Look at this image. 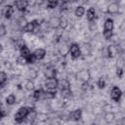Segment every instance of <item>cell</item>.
<instances>
[{
    "label": "cell",
    "mask_w": 125,
    "mask_h": 125,
    "mask_svg": "<svg viewBox=\"0 0 125 125\" xmlns=\"http://www.w3.org/2000/svg\"><path fill=\"white\" fill-rule=\"evenodd\" d=\"M113 27H114L113 20L110 19V18H107L104 21V31H103V35H104V37L106 40H108V39L111 38V36L113 34Z\"/></svg>",
    "instance_id": "cell-1"
},
{
    "label": "cell",
    "mask_w": 125,
    "mask_h": 125,
    "mask_svg": "<svg viewBox=\"0 0 125 125\" xmlns=\"http://www.w3.org/2000/svg\"><path fill=\"white\" fill-rule=\"evenodd\" d=\"M30 110H31V108H29L27 106H21V107H20L19 110L17 111V113L15 114V117H14L15 121L17 123H19V124L21 123V122H23V120L26 117H28V115L30 113Z\"/></svg>",
    "instance_id": "cell-2"
},
{
    "label": "cell",
    "mask_w": 125,
    "mask_h": 125,
    "mask_svg": "<svg viewBox=\"0 0 125 125\" xmlns=\"http://www.w3.org/2000/svg\"><path fill=\"white\" fill-rule=\"evenodd\" d=\"M59 88L62 92V95L64 98H67L71 95V91H70V83L68 80L66 79H61L59 80Z\"/></svg>",
    "instance_id": "cell-3"
},
{
    "label": "cell",
    "mask_w": 125,
    "mask_h": 125,
    "mask_svg": "<svg viewBox=\"0 0 125 125\" xmlns=\"http://www.w3.org/2000/svg\"><path fill=\"white\" fill-rule=\"evenodd\" d=\"M69 54H70L72 59H78L82 54L80 46L77 43H72L69 46Z\"/></svg>",
    "instance_id": "cell-4"
},
{
    "label": "cell",
    "mask_w": 125,
    "mask_h": 125,
    "mask_svg": "<svg viewBox=\"0 0 125 125\" xmlns=\"http://www.w3.org/2000/svg\"><path fill=\"white\" fill-rule=\"evenodd\" d=\"M58 87H59V80L57 78L47 79L45 82V88L48 91H56Z\"/></svg>",
    "instance_id": "cell-5"
},
{
    "label": "cell",
    "mask_w": 125,
    "mask_h": 125,
    "mask_svg": "<svg viewBox=\"0 0 125 125\" xmlns=\"http://www.w3.org/2000/svg\"><path fill=\"white\" fill-rule=\"evenodd\" d=\"M121 97H122V91L120 90V88L117 87V86L112 87V89L110 91V98H111V100H113L114 102H119Z\"/></svg>",
    "instance_id": "cell-6"
},
{
    "label": "cell",
    "mask_w": 125,
    "mask_h": 125,
    "mask_svg": "<svg viewBox=\"0 0 125 125\" xmlns=\"http://www.w3.org/2000/svg\"><path fill=\"white\" fill-rule=\"evenodd\" d=\"M76 77H77L78 80H80V81H82L84 83V82H88L91 76H90L89 70H87V69H81V70H79L77 72Z\"/></svg>",
    "instance_id": "cell-7"
},
{
    "label": "cell",
    "mask_w": 125,
    "mask_h": 125,
    "mask_svg": "<svg viewBox=\"0 0 125 125\" xmlns=\"http://www.w3.org/2000/svg\"><path fill=\"white\" fill-rule=\"evenodd\" d=\"M39 21L38 20H33L31 21H28L27 24L23 27V30L25 32H33L38 26H39Z\"/></svg>",
    "instance_id": "cell-8"
},
{
    "label": "cell",
    "mask_w": 125,
    "mask_h": 125,
    "mask_svg": "<svg viewBox=\"0 0 125 125\" xmlns=\"http://www.w3.org/2000/svg\"><path fill=\"white\" fill-rule=\"evenodd\" d=\"M32 54H33L34 58L36 59V61H40V60H43L46 57L47 52H46V50L44 48H37Z\"/></svg>",
    "instance_id": "cell-9"
},
{
    "label": "cell",
    "mask_w": 125,
    "mask_h": 125,
    "mask_svg": "<svg viewBox=\"0 0 125 125\" xmlns=\"http://www.w3.org/2000/svg\"><path fill=\"white\" fill-rule=\"evenodd\" d=\"M29 2L26 0H17L14 2V6L19 10V11H24L27 6H28Z\"/></svg>",
    "instance_id": "cell-10"
},
{
    "label": "cell",
    "mask_w": 125,
    "mask_h": 125,
    "mask_svg": "<svg viewBox=\"0 0 125 125\" xmlns=\"http://www.w3.org/2000/svg\"><path fill=\"white\" fill-rule=\"evenodd\" d=\"M61 20H62V18H59V17H52V18L49 20L48 23H49V25H50L51 27H53V28H58V27L61 26Z\"/></svg>",
    "instance_id": "cell-11"
},
{
    "label": "cell",
    "mask_w": 125,
    "mask_h": 125,
    "mask_svg": "<svg viewBox=\"0 0 125 125\" xmlns=\"http://www.w3.org/2000/svg\"><path fill=\"white\" fill-rule=\"evenodd\" d=\"M14 14V6L11 4H8L7 6H5L4 10H3V15L6 19H10Z\"/></svg>",
    "instance_id": "cell-12"
},
{
    "label": "cell",
    "mask_w": 125,
    "mask_h": 125,
    "mask_svg": "<svg viewBox=\"0 0 125 125\" xmlns=\"http://www.w3.org/2000/svg\"><path fill=\"white\" fill-rule=\"evenodd\" d=\"M86 18H87V21L89 22H92L95 20V18H96V10L93 7L88 8V10L86 12Z\"/></svg>",
    "instance_id": "cell-13"
},
{
    "label": "cell",
    "mask_w": 125,
    "mask_h": 125,
    "mask_svg": "<svg viewBox=\"0 0 125 125\" xmlns=\"http://www.w3.org/2000/svg\"><path fill=\"white\" fill-rule=\"evenodd\" d=\"M69 116H70V119H72L74 121H79L81 119V117H82V110L79 109V108L78 109H75V110H73V111L70 112Z\"/></svg>",
    "instance_id": "cell-14"
},
{
    "label": "cell",
    "mask_w": 125,
    "mask_h": 125,
    "mask_svg": "<svg viewBox=\"0 0 125 125\" xmlns=\"http://www.w3.org/2000/svg\"><path fill=\"white\" fill-rule=\"evenodd\" d=\"M31 52H30V50L25 46V45H23L22 47H21L20 48V55L21 56V57H23V58H25L26 60L31 56Z\"/></svg>",
    "instance_id": "cell-15"
},
{
    "label": "cell",
    "mask_w": 125,
    "mask_h": 125,
    "mask_svg": "<svg viewBox=\"0 0 125 125\" xmlns=\"http://www.w3.org/2000/svg\"><path fill=\"white\" fill-rule=\"evenodd\" d=\"M118 10H119V5L116 2H111L107 6V12L109 14H115L118 12Z\"/></svg>",
    "instance_id": "cell-16"
},
{
    "label": "cell",
    "mask_w": 125,
    "mask_h": 125,
    "mask_svg": "<svg viewBox=\"0 0 125 125\" xmlns=\"http://www.w3.org/2000/svg\"><path fill=\"white\" fill-rule=\"evenodd\" d=\"M56 74H57V70L55 68H53V67H49L45 71V76H46L47 79L56 78Z\"/></svg>",
    "instance_id": "cell-17"
},
{
    "label": "cell",
    "mask_w": 125,
    "mask_h": 125,
    "mask_svg": "<svg viewBox=\"0 0 125 125\" xmlns=\"http://www.w3.org/2000/svg\"><path fill=\"white\" fill-rule=\"evenodd\" d=\"M85 14V8L83 6H77L74 10V15L77 17V18H81L83 17Z\"/></svg>",
    "instance_id": "cell-18"
},
{
    "label": "cell",
    "mask_w": 125,
    "mask_h": 125,
    "mask_svg": "<svg viewBox=\"0 0 125 125\" xmlns=\"http://www.w3.org/2000/svg\"><path fill=\"white\" fill-rule=\"evenodd\" d=\"M104 120H105V122L106 123H111L112 121H114V119H115V114L113 113V112H111V111H109V112H106L105 114H104Z\"/></svg>",
    "instance_id": "cell-19"
},
{
    "label": "cell",
    "mask_w": 125,
    "mask_h": 125,
    "mask_svg": "<svg viewBox=\"0 0 125 125\" xmlns=\"http://www.w3.org/2000/svg\"><path fill=\"white\" fill-rule=\"evenodd\" d=\"M56 95V91H43L42 97L43 99H53Z\"/></svg>",
    "instance_id": "cell-20"
},
{
    "label": "cell",
    "mask_w": 125,
    "mask_h": 125,
    "mask_svg": "<svg viewBox=\"0 0 125 125\" xmlns=\"http://www.w3.org/2000/svg\"><path fill=\"white\" fill-rule=\"evenodd\" d=\"M116 53H117V48L116 47H114V46H108V48H107V56L109 58L114 57L116 55Z\"/></svg>",
    "instance_id": "cell-21"
},
{
    "label": "cell",
    "mask_w": 125,
    "mask_h": 125,
    "mask_svg": "<svg viewBox=\"0 0 125 125\" xmlns=\"http://www.w3.org/2000/svg\"><path fill=\"white\" fill-rule=\"evenodd\" d=\"M7 80H8V75L6 74L5 71H1V73H0V86L4 87Z\"/></svg>",
    "instance_id": "cell-22"
},
{
    "label": "cell",
    "mask_w": 125,
    "mask_h": 125,
    "mask_svg": "<svg viewBox=\"0 0 125 125\" xmlns=\"http://www.w3.org/2000/svg\"><path fill=\"white\" fill-rule=\"evenodd\" d=\"M16 96L14 95V94H10L7 98H6V104H8V105H12V104H14L15 103H16Z\"/></svg>",
    "instance_id": "cell-23"
},
{
    "label": "cell",
    "mask_w": 125,
    "mask_h": 125,
    "mask_svg": "<svg viewBox=\"0 0 125 125\" xmlns=\"http://www.w3.org/2000/svg\"><path fill=\"white\" fill-rule=\"evenodd\" d=\"M46 5H47V7H48L49 9H55V8H57V6L59 5V2H58V1L49 0V1H47Z\"/></svg>",
    "instance_id": "cell-24"
},
{
    "label": "cell",
    "mask_w": 125,
    "mask_h": 125,
    "mask_svg": "<svg viewBox=\"0 0 125 125\" xmlns=\"http://www.w3.org/2000/svg\"><path fill=\"white\" fill-rule=\"evenodd\" d=\"M42 93H43V91H42L41 89L34 90V92H33V94H32L33 99H35V100H39V99L42 97Z\"/></svg>",
    "instance_id": "cell-25"
},
{
    "label": "cell",
    "mask_w": 125,
    "mask_h": 125,
    "mask_svg": "<svg viewBox=\"0 0 125 125\" xmlns=\"http://www.w3.org/2000/svg\"><path fill=\"white\" fill-rule=\"evenodd\" d=\"M97 86H98L99 89H104L105 87V81H104V79L100 78L98 80V82H97Z\"/></svg>",
    "instance_id": "cell-26"
},
{
    "label": "cell",
    "mask_w": 125,
    "mask_h": 125,
    "mask_svg": "<svg viewBox=\"0 0 125 125\" xmlns=\"http://www.w3.org/2000/svg\"><path fill=\"white\" fill-rule=\"evenodd\" d=\"M25 88H26V90H28V91L33 90V89H34V83H33L31 80L27 81V83L25 84Z\"/></svg>",
    "instance_id": "cell-27"
},
{
    "label": "cell",
    "mask_w": 125,
    "mask_h": 125,
    "mask_svg": "<svg viewBox=\"0 0 125 125\" xmlns=\"http://www.w3.org/2000/svg\"><path fill=\"white\" fill-rule=\"evenodd\" d=\"M17 62H18L20 64H25V63H27V60H26L25 58L21 57V56H20V57L17 59Z\"/></svg>",
    "instance_id": "cell-28"
},
{
    "label": "cell",
    "mask_w": 125,
    "mask_h": 125,
    "mask_svg": "<svg viewBox=\"0 0 125 125\" xmlns=\"http://www.w3.org/2000/svg\"><path fill=\"white\" fill-rule=\"evenodd\" d=\"M5 34H6V27H5V25L2 23V24L0 25V36L3 37Z\"/></svg>",
    "instance_id": "cell-29"
},
{
    "label": "cell",
    "mask_w": 125,
    "mask_h": 125,
    "mask_svg": "<svg viewBox=\"0 0 125 125\" xmlns=\"http://www.w3.org/2000/svg\"><path fill=\"white\" fill-rule=\"evenodd\" d=\"M123 68L122 67H117L116 68V75H117V77H119V78H121L122 77V75H123Z\"/></svg>",
    "instance_id": "cell-30"
},
{
    "label": "cell",
    "mask_w": 125,
    "mask_h": 125,
    "mask_svg": "<svg viewBox=\"0 0 125 125\" xmlns=\"http://www.w3.org/2000/svg\"><path fill=\"white\" fill-rule=\"evenodd\" d=\"M66 26H67V21L64 18H62V20H61V27L65 28Z\"/></svg>",
    "instance_id": "cell-31"
},
{
    "label": "cell",
    "mask_w": 125,
    "mask_h": 125,
    "mask_svg": "<svg viewBox=\"0 0 125 125\" xmlns=\"http://www.w3.org/2000/svg\"><path fill=\"white\" fill-rule=\"evenodd\" d=\"M5 115H6L5 108H4V107H2V109H1V117H5Z\"/></svg>",
    "instance_id": "cell-32"
}]
</instances>
